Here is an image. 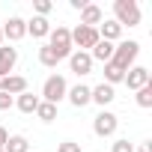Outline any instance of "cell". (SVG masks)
I'll use <instances>...</instances> for the list:
<instances>
[{
    "label": "cell",
    "mask_w": 152,
    "mask_h": 152,
    "mask_svg": "<svg viewBox=\"0 0 152 152\" xmlns=\"http://www.w3.org/2000/svg\"><path fill=\"white\" fill-rule=\"evenodd\" d=\"M137 57H140V42H134V39H122V42L113 45V57H110V63L119 66L122 72H128L131 66H137Z\"/></svg>",
    "instance_id": "obj_1"
},
{
    "label": "cell",
    "mask_w": 152,
    "mask_h": 152,
    "mask_svg": "<svg viewBox=\"0 0 152 152\" xmlns=\"http://www.w3.org/2000/svg\"><path fill=\"white\" fill-rule=\"evenodd\" d=\"M113 21L119 27H137L140 24V6H137V0H113Z\"/></svg>",
    "instance_id": "obj_2"
},
{
    "label": "cell",
    "mask_w": 152,
    "mask_h": 152,
    "mask_svg": "<svg viewBox=\"0 0 152 152\" xmlns=\"http://www.w3.org/2000/svg\"><path fill=\"white\" fill-rule=\"evenodd\" d=\"M66 93H69V84H66L63 75H48V78H45V84H42V102L60 104L66 99Z\"/></svg>",
    "instance_id": "obj_3"
},
{
    "label": "cell",
    "mask_w": 152,
    "mask_h": 152,
    "mask_svg": "<svg viewBox=\"0 0 152 152\" xmlns=\"http://www.w3.org/2000/svg\"><path fill=\"white\" fill-rule=\"evenodd\" d=\"M48 45L54 48V54L60 57V60H69V54L75 51L72 48V30L69 27H63V24H57V27H51V33H48Z\"/></svg>",
    "instance_id": "obj_4"
},
{
    "label": "cell",
    "mask_w": 152,
    "mask_h": 152,
    "mask_svg": "<svg viewBox=\"0 0 152 152\" xmlns=\"http://www.w3.org/2000/svg\"><path fill=\"white\" fill-rule=\"evenodd\" d=\"M116 128H119V116H116L113 110H99V113H96V119H93L96 137H113Z\"/></svg>",
    "instance_id": "obj_5"
},
{
    "label": "cell",
    "mask_w": 152,
    "mask_h": 152,
    "mask_svg": "<svg viewBox=\"0 0 152 152\" xmlns=\"http://www.w3.org/2000/svg\"><path fill=\"white\" fill-rule=\"evenodd\" d=\"M99 42V30L96 27H84V24H78L72 30V48L75 51H93V45Z\"/></svg>",
    "instance_id": "obj_6"
},
{
    "label": "cell",
    "mask_w": 152,
    "mask_h": 152,
    "mask_svg": "<svg viewBox=\"0 0 152 152\" xmlns=\"http://www.w3.org/2000/svg\"><path fill=\"white\" fill-rule=\"evenodd\" d=\"M122 84H128V90H140V87H146V84H152V75H149V69L146 66H131L128 72H125V81Z\"/></svg>",
    "instance_id": "obj_7"
},
{
    "label": "cell",
    "mask_w": 152,
    "mask_h": 152,
    "mask_svg": "<svg viewBox=\"0 0 152 152\" xmlns=\"http://www.w3.org/2000/svg\"><path fill=\"white\" fill-rule=\"evenodd\" d=\"M69 69L78 75V78H84V75L93 72V57H90L87 51H72V54H69Z\"/></svg>",
    "instance_id": "obj_8"
},
{
    "label": "cell",
    "mask_w": 152,
    "mask_h": 152,
    "mask_svg": "<svg viewBox=\"0 0 152 152\" xmlns=\"http://www.w3.org/2000/svg\"><path fill=\"white\" fill-rule=\"evenodd\" d=\"M0 30H3V39H9V42H21V39L27 36V21L18 18V15H12Z\"/></svg>",
    "instance_id": "obj_9"
},
{
    "label": "cell",
    "mask_w": 152,
    "mask_h": 152,
    "mask_svg": "<svg viewBox=\"0 0 152 152\" xmlns=\"http://www.w3.org/2000/svg\"><path fill=\"white\" fill-rule=\"evenodd\" d=\"M0 93H9V96L27 93V78L24 75H6V78H0Z\"/></svg>",
    "instance_id": "obj_10"
},
{
    "label": "cell",
    "mask_w": 152,
    "mask_h": 152,
    "mask_svg": "<svg viewBox=\"0 0 152 152\" xmlns=\"http://www.w3.org/2000/svg\"><path fill=\"white\" fill-rule=\"evenodd\" d=\"M113 99H116V93H113V87H110V84H104V81H102L99 87H90V102H96L102 110H104Z\"/></svg>",
    "instance_id": "obj_11"
},
{
    "label": "cell",
    "mask_w": 152,
    "mask_h": 152,
    "mask_svg": "<svg viewBox=\"0 0 152 152\" xmlns=\"http://www.w3.org/2000/svg\"><path fill=\"white\" fill-rule=\"evenodd\" d=\"M15 63H18V48H12V45H0V78L12 75Z\"/></svg>",
    "instance_id": "obj_12"
},
{
    "label": "cell",
    "mask_w": 152,
    "mask_h": 152,
    "mask_svg": "<svg viewBox=\"0 0 152 152\" xmlns=\"http://www.w3.org/2000/svg\"><path fill=\"white\" fill-rule=\"evenodd\" d=\"M104 21V12H102V6H96V3H87L84 9H81V24L84 27H99Z\"/></svg>",
    "instance_id": "obj_13"
},
{
    "label": "cell",
    "mask_w": 152,
    "mask_h": 152,
    "mask_svg": "<svg viewBox=\"0 0 152 152\" xmlns=\"http://www.w3.org/2000/svg\"><path fill=\"white\" fill-rule=\"evenodd\" d=\"M27 33H30L33 39H48V33H51V21L42 18V15H33V18L27 21Z\"/></svg>",
    "instance_id": "obj_14"
},
{
    "label": "cell",
    "mask_w": 152,
    "mask_h": 152,
    "mask_svg": "<svg viewBox=\"0 0 152 152\" xmlns=\"http://www.w3.org/2000/svg\"><path fill=\"white\" fill-rule=\"evenodd\" d=\"M96 30H99V39H104V42H113V45H116V42H119V36H122V27H119L113 18L102 21Z\"/></svg>",
    "instance_id": "obj_15"
},
{
    "label": "cell",
    "mask_w": 152,
    "mask_h": 152,
    "mask_svg": "<svg viewBox=\"0 0 152 152\" xmlns=\"http://www.w3.org/2000/svg\"><path fill=\"white\" fill-rule=\"evenodd\" d=\"M66 99H69L75 107H87V104H90V87H87V84H75V87H69Z\"/></svg>",
    "instance_id": "obj_16"
},
{
    "label": "cell",
    "mask_w": 152,
    "mask_h": 152,
    "mask_svg": "<svg viewBox=\"0 0 152 152\" xmlns=\"http://www.w3.org/2000/svg\"><path fill=\"white\" fill-rule=\"evenodd\" d=\"M90 57H93V63H96V60H99V63H110V57H113V42H104V39H99V42L93 45Z\"/></svg>",
    "instance_id": "obj_17"
},
{
    "label": "cell",
    "mask_w": 152,
    "mask_h": 152,
    "mask_svg": "<svg viewBox=\"0 0 152 152\" xmlns=\"http://www.w3.org/2000/svg\"><path fill=\"white\" fill-rule=\"evenodd\" d=\"M39 96H33L30 90L27 93H21V96H15V107L21 110V113H36V107H39Z\"/></svg>",
    "instance_id": "obj_18"
},
{
    "label": "cell",
    "mask_w": 152,
    "mask_h": 152,
    "mask_svg": "<svg viewBox=\"0 0 152 152\" xmlns=\"http://www.w3.org/2000/svg\"><path fill=\"white\" fill-rule=\"evenodd\" d=\"M3 152H30V143H27V137H24V134H9V140H6Z\"/></svg>",
    "instance_id": "obj_19"
},
{
    "label": "cell",
    "mask_w": 152,
    "mask_h": 152,
    "mask_svg": "<svg viewBox=\"0 0 152 152\" xmlns=\"http://www.w3.org/2000/svg\"><path fill=\"white\" fill-rule=\"evenodd\" d=\"M125 81V72L119 69V66H113V63H104V84H122Z\"/></svg>",
    "instance_id": "obj_20"
},
{
    "label": "cell",
    "mask_w": 152,
    "mask_h": 152,
    "mask_svg": "<svg viewBox=\"0 0 152 152\" xmlns=\"http://www.w3.org/2000/svg\"><path fill=\"white\" fill-rule=\"evenodd\" d=\"M39 63H42L45 69H57L60 57L54 54V48H51V45H42V48H39Z\"/></svg>",
    "instance_id": "obj_21"
},
{
    "label": "cell",
    "mask_w": 152,
    "mask_h": 152,
    "mask_svg": "<svg viewBox=\"0 0 152 152\" xmlns=\"http://www.w3.org/2000/svg\"><path fill=\"white\" fill-rule=\"evenodd\" d=\"M134 102H137V107H143V110H149V107H152V84H146V87H140V90L134 93Z\"/></svg>",
    "instance_id": "obj_22"
},
{
    "label": "cell",
    "mask_w": 152,
    "mask_h": 152,
    "mask_svg": "<svg viewBox=\"0 0 152 152\" xmlns=\"http://www.w3.org/2000/svg\"><path fill=\"white\" fill-rule=\"evenodd\" d=\"M36 116H39L42 122H54V119H57V104L39 102V107H36Z\"/></svg>",
    "instance_id": "obj_23"
},
{
    "label": "cell",
    "mask_w": 152,
    "mask_h": 152,
    "mask_svg": "<svg viewBox=\"0 0 152 152\" xmlns=\"http://www.w3.org/2000/svg\"><path fill=\"white\" fill-rule=\"evenodd\" d=\"M33 9H36V15L48 18V12L54 9V3H51V0H36V3H33Z\"/></svg>",
    "instance_id": "obj_24"
},
{
    "label": "cell",
    "mask_w": 152,
    "mask_h": 152,
    "mask_svg": "<svg viewBox=\"0 0 152 152\" xmlns=\"http://www.w3.org/2000/svg\"><path fill=\"white\" fill-rule=\"evenodd\" d=\"M110 152H134V146L125 140V137H119V140H113V146H110Z\"/></svg>",
    "instance_id": "obj_25"
},
{
    "label": "cell",
    "mask_w": 152,
    "mask_h": 152,
    "mask_svg": "<svg viewBox=\"0 0 152 152\" xmlns=\"http://www.w3.org/2000/svg\"><path fill=\"white\" fill-rule=\"evenodd\" d=\"M57 152H81V143H75V140H63L57 146Z\"/></svg>",
    "instance_id": "obj_26"
},
{
    "label": "cell",
    "mask_w": 152,
    "mask_h": 152,
    "mask_svg": "<svg viewBox=\"0 0 152 152\" xmlns=\"http://www.w3.org/2000/svg\"><path fill=\"white\" fill-rule=\"evenodd\" d=\"M15 104V96H9V93H0V110H9Z\"/></svg>",
    "instance_id": "obj_27"
},
{
    "label": "cell",
    "mask_w": 152,
    "mask_h": 152,
    "mask_svg": "<svg viewBox=\"0 0 152 152\" xmlns=\"http://www.w3.org/2000/svg\"><path fill=\"white\" fill-rule=\"evenodd\" d=\"M6 140H9V131H6L3 125H0V149H3V146H6Z\"/></svg>",
    "instance_id": "obj_28"
},
{
    "label": "cell",
    "mask_w": 152,
    "mask_h": 152,
    "mask_svg": "<svg viewBox=\"0 0 152 152\" xmlns=\"http://www.w3.org/2000/svg\"><path fill=\"white\" fill-rule=\"evenodd\" d=\"M137 152H152V140H143V143H140V149H137Z\"/></svg>",
    "instance_id": "obj_29"
},
{
    "label": "cell",
    "mask_w": 152,
    "mask_h": 152,
    "mask_svg": "<svg viewBox=\"0 0 152 152\" xmlns=\"http://www.w3.org/2000/svg\"><path fill=\"white\" fill-rule=\"evenodd\" d=\"M87 3H90V0H72V9H84Z\"/></svg>",
    "instance_id": "obj_30"
},
{
    "label": "cell",
    "mask_w": 152,
    "mask_h": 152,
    "mask_svg": "<svg viewBox=\"0 0 152 152\" xmlns=\"http://www.w3.org/2000/svg\"><path fill=\"white\" fill-rule=\"evenodd\" d=\"M0 45H3V30H0Z\"/></svg>",
    "instance_id": "obj_31"
},
{
    "label": "cell",
    "mask_w": 152,
    "mask_h": 152,
    "mask_svg": "<svg viewBox=\"0 0 152 152\" xmlns=\"http://www.w3.org/2000/svg\"><path fill=\"white\" fill-rule=\"evenodd\" d=\"M0 152H3V149H0Z\"/></svg>",
    "instance_id": "obj_32"
}]
</instances>
